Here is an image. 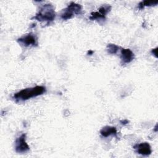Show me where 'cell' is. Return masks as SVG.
Listing matches in <instances>:
<instances>
[{"instance_id": "obj_1", "label": "cell", "mask_w": 158, "mask_h": 158, "mask_svg": "<svg viewBox=\"0 0 158 158\" xmlns=\"http://www.w3.org/2000/svg\"><path fill=\"white\" fill-rule=\"evenodd\" d=\"M46 91V88L43 86H36L28 88L14 94L13 98L16 101H24L30 98L41 95Z\"/></svg>"}, {"instance_id": "obj_2", "label": "cell", "mask_w": 158, "mask_h": 158, "mask_svg": "<svg viewBox=\"0 0 158 158\" xmlns=\"http://www.w3.org/2000/svg\"><path fill=\"white\" fill-rule=\"evenodd\" d=\"M55 17L56 13L53 6L50 4H46L40 7L33 19L40 22H44L46 24H49L53 22Z\"/></svg>"}, {"instance_id": "obj_3", "label": "cell", "mask_w": 158, "mask_h": 158, "mask_svg": "<svg viewBox=\"0 0 158 158\" xmlns=\"http://www.w3.org/2000/svg\"><path fill=\"white\" fill-rule=\"evenodd\" d=\"M81 12V6L77 3L72 2L65 9H64L61 14L60 17L63 20H68L73 17L75 14H80Z\"/></svg>"}, {"instance_id": "obj_4", "label": "cell", "mask_w": 158, "mask_h": 158, "mask_svg": "<svg viewBox=\"0 0 158 158\" xmlns=\"http://www.w3.org/2000/svg\"><path fill=\"white\" fill-rule=\"evenodd\" d=\"M15 149L18 153H24L29 151L30 147L26 142V135L22 134L18 137L15 142Z\"/></svg>"}, {"instance_id": "obj_5", "label": "cell", "mask_w": 158, "mask_h": 158, "mask_svg": "<svg viewBox=\"0 0 158 158\" xmlns=\"http://www.w3.org/2000/svg\"><path fill=\"white\" fill-rule=\"evenodd\" d=\"M17 41L18 43H19L20 44L25 46H37L38 44V40L36 36L31 33L25 35L19 38L17 40Z\"/></svg>"}, {"instance_id": "obj_6", "label": "cell", "mask_w": 158, "mask_h": 158, "mask_svg": "<svg viewBox=\"0 0 158 158\" xmlns=\"http://www.w3.org/2000/svg\"><path fill=\"white\" fill-rule=\"evenodd\" d=\"M134 58L135 55L130 49H122L120 59L122 64L131 62L134 59Z\"/></svg>"}, {"instance_id": "obj_7", "label": "cell", "mask_w": 158, "mask_h": 158, "mask_svg": "<svg viewBox=\"0 0 158 158\" xmlns=\"http://www.w3.org/2000/svg\"><path fill=\"white\" fill-rule=\"evenodd\" d=\"M134 148L136 149V152L139 154H141L143 156H149L152 152L151 146L146 142L136 144Z\"/></svg>"}, {"instance_id": "obj_8", "label": "cell", "mask_w": 158, "mask_h": 158, "mask_svg": "<svg viewBox=\"0 0 158 158\" xmlns=\"http://www.w3.org/2000/svg\"><path fill=\"white\" fill-rule=\"evenodd\" d=\"M100 133L104 137H108L110 135L117 136V129L114 127L106 126L101 130Z\"/></svg>"}, {"instance_id": "obj_9", "label": "cell", "mask_w": 158, "mask_h": 158, "mask_svg": "<svg viewBox=\"0 0 158 158\" xmlns=\"http://www.w3.org/2000/svg\"><path fill=\"white\" fill-rule=\"evenodd\" d=\"M158 3L157 1H141L139 2L138 4V8L139 9H143L144 7L146 6H156Z\"/></svg>"}, {"instance_id": "obj_10", "label": "cell", "mask_w": 158, "mask_h": 158, "mask_svg": "<svg viewBox=\"0 0 158 158\" xmlns=\"http://www.w3.org/2000/svg\"><path fill=\"white\" fill-rule=\"evenodd\" d=\"M119 46L114 44H109L107 46V52L110 54H115L118 51Z\"/></svg>"}, {"instance_id": "obj_11", "label": "cell", "mask_w": 158, "mask_h": 158, "mask_svg": "<svg viewBox=\"0 0 158 158\" xmlns=\"http://www.w3.org/2000/svg\"><path fill=\"white\" fill-rule=\"evenodd\" d=\"M106 16L103 15L102 14H101L100 12H92L91 14V16L89 17V19L92 20H104L105 19Z\"/></svg>"}, {"instance_id": "obj_12", "label": "cell", "mask_w": 158, "mask_h": 158, "mask_svg": "<svg viewBox=\"0 0 158 158\" xmlns=\"http://www.w3.org/2000/svg\"><path fill=\"white\" fill-rule=\"evenodd\" d=\"M151 53L157 58V48L152 49L151 50Z\"/></svg>"}, {"instance_id": "obj_13", "label": "cell", "mask_w": 158, "mask_h": 158, "mask_svg": "<svg viewBox=\"0 0 158 158\" xmlns=\"http://www.w3.org/2000/svg\"><path fill=\"white\" fill-rule=\"evenodd\" d=\"M121 123H122V125H126L128 123V121L127 120H122Z\"/></svg>"}, {"instance_id": "obj_14", "label": "cell", "mask_w": 158, "mask_h": 158, "mask_svg": "<svg viewBox=\"0 0 158 158\" xmlns=\"http://www.w3.org/2000/svg\"><path fill=\"white\" fill-rule=\"evenodd\" d=\"M93 51H91V50H89V51H88V54H89V55H91V54H93Z\"/></svg>"}, {"instance_id": "obj_15", "label": "cell", "mask_w": 158, "mask_h": 158, "mask_svg": "<svg viewBox=\"0 0 158 158\" xmlns=\"http://www.w3.org/2000/svg\"><path fill=\"white\" fill-rule=\"evenodd\" d=\"M157 125H156V127H155V131H157Z\"/></svg>"}]
</instances>
